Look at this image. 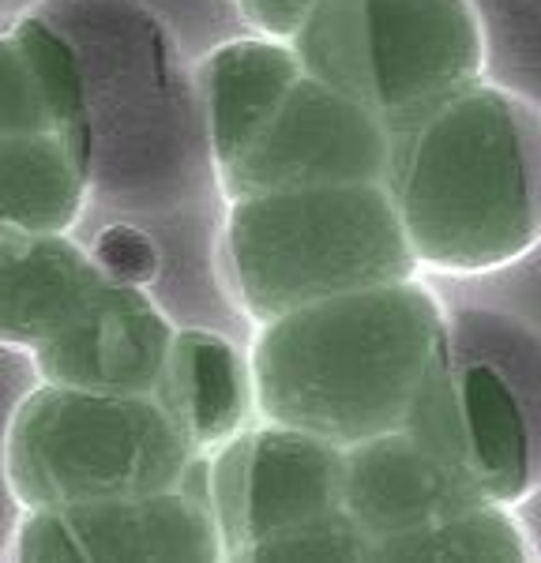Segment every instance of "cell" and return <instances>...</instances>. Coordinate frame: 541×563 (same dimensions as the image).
<instances>
[{
  "label": "cell",
  "mask_w": 541,
  "mask_h": 563,
  "mask_svg": "<svg viewBox=\"0 0 541 563\" xmlns=\"http://www.w3.org/2000/svg\"><path fill=\"white\" fill-rule=\"evenodd\" d=\"M301 76L305 65L294 42L267 38V34L233 38L203 60L196 90H200L214 180L252 147V140L264 132V124Z\"/></svg>",
  "instance_id": "5bb4252c"
},
{
  "label": "cell",
  "mask_w": 541,
  "mask_h": 563,
  "mask_svg": "<svg viewBox=\"0 0 541 563\" xmlns=\"http://www.w3.org/2000/svg\"><path fill=\"white\" fill-rule=\"evenodd\" d=\"M110 282L71 233H0V346L31 361L65 346Z\"/></svg>",
  "instance_id": "7c38bea8"
},
{
  "label": "cell",
  "mask_w": 541,
  "mask_h": 563,
  "mask_svg": "<svg viewBox=\"0 0 541 563\" xmlns=\"http://www.w3.org/2000/svg\"><path fill=\"white\" fill-rule=\"evenodd\" d=\"M477 499L410 432H387L346 448V511L376 549L406 533L429 530Z\"/></svg>",
  "instance_id": "4fadbf2b"
},
{
  "label": "cell",
  "mask_w": 541,
  "mask_h": 563,
  "mask_svg": "<svg viewBox=\"0 0 541 563\" xmlns=\"http://www.w3.org/2000/svg\"><path fill=\"white\" fill-rule=\"evenodd\" d=\"M451 357V316L418 275L260 323L249 365L264 421L357 448L399 432Z\"/></svg>",
  "instance_id": "6da1fadb"
},
{
  "label": "cell",
  "mask_w": 541,
  "mask_h": 563,
  "mask_svg": "<svg viewBox=\"0 0 541 563\" xmlns=\"http://www.w3.org/2000/svg\"><path fill=\"white\" fill-rule=\"evenodd\" d=\"M90 256L98 267L117 282H129V286L151 289L162 271V252L151 241V233H143L132 222H110L95 233L90 241Z\"/></svg>",
  "instance_id": "e0dca14e"
},
{
  "label": "cell",
  "mask_w": 541,
  "mask_h": 563,
  "mask_svg": "<svg viewBox=\"0 0 541 563\" xmlns=\"http://www.w3.org/2000/svg\"><path fill=\"white\" fill-rule=\"evenodd\" d=\"M387 188L418 267H511L541 244V109L482 79L395 143Z\"/></svg>",
  "instance_id": "7a4b0ae2"
},
{
  "label": "cell",
  "mask_w": 541,
  "mask_h": 563,
  "mask_svg": "<svg viewBox=\"0 0 541 563\" xmlns=\"http://www.w3.org/2000/svg\"><path fill=\"white\" fill-rule=\"evenodd\" d=\"M222 560H373L346 511V451L301 429L249 424L207 455Z\"/></svg>",
  "instance_id": "ba28073f"
},
{
  "label": "cell",
  "mask_w": 541,
  "mask_h": 563,
  "mask_svg": "<svg viewBox=\"0 0 541 563\" xmlns=\"http://www.w3.org/2000/svg\"><path fill=\"white\" fill-rule=\"evenodd\" d=\"M233 4H238V12L245 15L256 34L294 42V34L309 20L316 0H233Z\"/></svg>",
  "instance_id": "ac0fdd59"
},
{
  "label": "cell",
  "mask_w": 541,
  "mask_h": 563,
  "mask_svg": "<svg viewBox=\"0 0 541 563\" xmlns=\"http://www.w3.org/2000/svg\"><path fill=\"white\" fill-rule=\"evenodd\" d=\"M395 140L368 109L305 71L252 140L214 180L225 199L316 185H357L391 174Z\"/></svg>",
  "instance_id": "30bf717a"
},
{
  "label": "cell",
  "mask_w": 541,
  "mask_h": 563,
  "mask_svg": "<svg viewBox=\"0 0 541 563\" xmlns=\"http://www.w3.org/2000/svg\"><path fill=\"white\" fill-rule=\"evenodd\" d=\"M12 560H222L219 522L192 488L98 499L60 511H23Z\"/></svg>",
  "instance_id": "8fae6325"
},
{
  "label": "cell",
  "mask_w": 541,
  "mask_h": 563,
  "mask_svg": "<svg viewBox=\"0 0 541 563\" xmlns=\"http://www.w3.org/2000/svg\"><path fill=\"white\" fill-rule=\"evenodd\" d=\"M294 49L309 76L368 109L395 143L485 76L474 0H316Z\"/></svg>",
  "instance_id": "8992f818"
},
{
  "label": "cell",
  "mask_w": 541,
  "mask_h": 563,
  "mask_svg": "<svg viewBox=\"0 0 541 563\" xmlns=\"http://www.w3.org/2000/svg\"><path fill=\"white\" fill-rule=\"evenodd\" d=\"M155 395L196 455H214L245 432L256 413L249 357L219 331L203 327H185L174 334Z\"/></svg>",
  "instance_id": "9a60e30c"
},
{
  "label": "cell",
  "mask_w": 541,
  "mask_h": 563,
  "mask_svg": "<svg viewBox=\"0 0 541 563\" xmlns=\"http://www.w3.org/2000/svg\"><path fill=\"white\" fill-rule=\"evenodd\" d=\"M45 4H49V0H0V31L26 20V15L42 12Z\"/></svg>",
  "instance_id": "d6986e66"
},
{
  "label": "cell",
  "mask_w": 541,
  "mask_h": 563,
  "mask_svg": "<svg viewBox=\"0 0 541 563\" xmlns=\"http://www.w3.org/2000/svg\"><path fill=\"white\" fill-rule=\"evenodd\" d=\"M90 207V124L71 42L45 12L0 31V233H71Z\"/></svg>",
  "instance_id": "52a82bcc"
},
{
  "label": "cell",
  "mask_w": 541,
  "mask_h": 563,
  "mask_svg": "<svg viewBox=\"0 0 541 563\" xmlns=\"http://www.w3.org/2000/svg\"><path fill=\"white\" fill-rule=\"evenodd\" d=\"M84 76L90 207L174 211L214 177L200 90L140 0H49Z\"/></svg>",
  "instance_id": "3957f363"
},
{
  "label": "cell",
  "mask_w": 541,
  "mask_h": 563,
  "mask_svg": "<svg viewBox=\"0 0 541 563\" xmlns=\"http://www.w3.org/2000/svg\"><path fill=\"white\" fill-rule=\"evenodd\" d=\"M538 549L508 504H474L429 530L406 533L376 549L373 560H534Z\"/></svg>",
  "instance_id": "2e32d148"
},
{
  "label": "cell",
  "mask_w": 541,
  "mask_h": 563,
  "mask_svg": "<svg viewBox=\"0 0 541 563\" xmlns=\"http://www.w3.org/2000/svg\"><path fill=\"white\" fill-rule=\"evenodd\" d=\"M384 180L316 185L230 199L219 275L252 323L418 275Z\"/></svg>",
  "instance_id": "277c9868"
},
{
  "label": "cell",
  "mask_w": 541,
  "mask_h": 563,
  "mask_svg": "<svg viewBox=\"0 0 541 563\" xmlns=\"http://www.w3.org/2000/svg\"><path fill=\"white\" fill-rule=\"evenodd\" d=\"M406 432L477 499L516 507L541 481V368L516 379L504 357L451 346Z\"/></svg>",
  "instance_id": "9c48e42d"
},
{
  "label": "cell",
  "mask_w": 541,
  "mask_h": 563,
  "mask_svg": "<svg viewBox=\"0 0 541 563\" xmlns=\"http://www.w3.org/2000/svg\"><path fill=\"white\" fill-rule=\"evenodd\" d=\"M196 459L158 395L42 379L8 417L0 470L20 511H60L180 488Z\"/></svg>",
  "instance_id": "5b68a950"
}]
</instances>
